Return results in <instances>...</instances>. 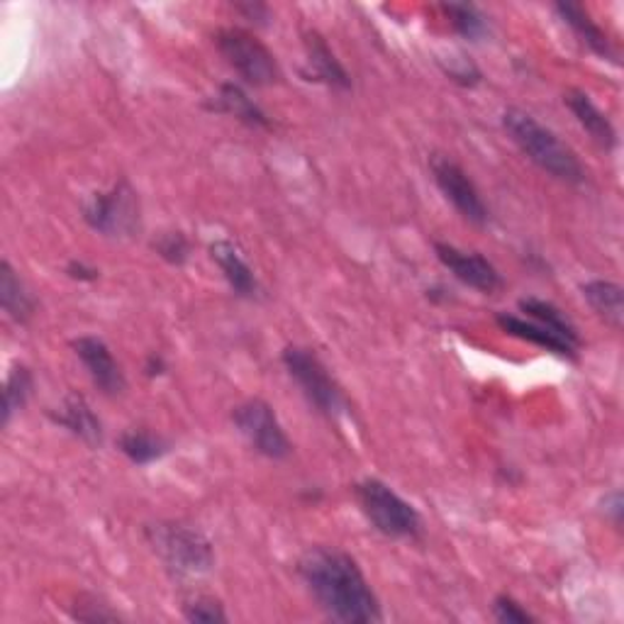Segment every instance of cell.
<instances>
[{
  "label": "cell",
  "mask_w": 624,
  "mask_h": 624,
  "mask_svg": "<svg viewBox=\"0 0 624 624\" xmlns=\"http://www.w3.org/2000/svg\"><path fill=\"white\" fill-rule=\"evenodd\" d=\"M298 576L332 620L347 624H373L383 620L379 597L371 591L363 571L354 558L334 546L308 549L298 562Z\"/></svg>",
  "instance_id": "6da1fadb"
},
{
  "label": "cell",
  "mask_w": 624,
  "mask_h": 624,
  "mask_svg": "<svg viewBox=\"0 0 624 624\" xmlns=\"http://www.w3.org/2000/svg\"><path fill=\"white\" fill-rule=\"evenodd\" d=\"M503 127L513 137L515 145L532 164H537L542 172L564 181L571 186H581L585 181L583 164L578 156L571 152L562 139H558L549 127H544L537 117L519 108H507L503 113Z\"/></svg>",
  "instance_id": "7a4b0ae2"
},
{
  "label": "cell",
  "mask_w": 624,
  "mask_h": 624,
  "mask_svg": "<svg viewBox=\"0 0 624 624\" xmlns=\"http://www.w3.org/2000/svg\"><path fill=\"white\" fill-rule=\"evenodd\" d=\"M147 542L162 564L178 578L211 574L215 566L213 544L203 532L181 523H156L147 527Z\"/></svg>",
  "instance_id": "3957f363"
},
{
  "label": "cell",
  "mask_w": 624,
  "mask_h": 624,
  "mask_svg": "<svg viewBox=\"0 0 624 624\" xmlns=\"http://www.w3.org/2000/svg\"><path fill=\"white\" fill-rule=\"evenodd\" d=\"M363 515L376 532L393 539H415L422 535V517L415 507L379 478H367L354 488Z\"/></svg>",
  "instance_id": "277c9868"
},
{
  "label": "cell",
  "mask_w": 624,
  "mask_h": 624,
  "mask_svg": "<svg viewBox=\"0 0 624 624\" xmlns=\"http://www.w3.org/2000/svg\"><path fill=\"white\" fill-rule=\"evenodd\" d=\"M283 367L291 373V379L301 386L303 396L324 418H340L347 415L349 402L342 393V388L324 369V363L303 347H285L283 349Z\"/></svg>",
  "instance_id": "5b68a950"
},
{
  "label": "cell",
  "mask_w": 624,
  "mask_h": 624,
  "mask_svg": "<svg viewBox=\"0 0 624 624\" xmlns=\"http://www.w3.org/2000/svg\"><path fill=\"white\" fill-rule=\"evenodd\" d=\"M215 45L220 55L225 57L230 67L240 74L244 84L266 88L281 84V67L276 57L271 55V49L259 42V39L240 28H225L215 35Z\"/></svg>",
  "instance_id": "8992f818"
},
{
  "label": "cell",
  "mask_w": 624,
  "mask_h": 624,
  "mask_svg": "<svg viewBox=\"0 0 624 624\" xmlns=\"http://www.w3.org/2000/svg\"><path fill=\"white\" fill-rule=\"evenodd\" d=\"M232 422L240 429V435L250 441V447L256 454H262V457L273 461L291 457V439L285 437L276 412H273L266 400L254 398L242 402V406L234 408Z\"/></svg>",
  "instance_id": "52a82bcc"
},
{
  "label": "cell",
  "mask_w": 624,
  "mask_h": 624,
  "mask_svg": "<svg viewBox=\"0 0 624 624\" xmlns=\"http://www.w3.org/2000/svg\"><path fill=\"white\" fill-rule=\"evenodd\" d=\"M84 220L90 230L106 237H129L139 227V205L135 191L120 181L106 193H96L84 207Z\"/></svg>",
  "instance_id": "ba28073f"
},
{
  "label": "cell",
  "mask_w": 624,
  "mask_h": 624,
  "mask_svg": "<svg viewBox=\"0 0 624 624\" xmlns=\"http://www.w3.org/2000/svg\"><path fill=\"white\" fill-rule=\"evenodd\" d=\"M432 174H435L439 191L445 193V198L457 207V213L464 220H468V223H474V225L488 223V207H486L484 198H480L474 181L468 178V174L457 162L447 159V156H435Z\"/></svg>",
  "instance_id": "9c48e42d"
},
{
  "label": "cell",
  "mask_w": 624,
  "mask_h": 624,
  "mask_svg": "<svg viewBox=\"0 0 624 624\" xmlns=\"http://www.w3.org/2000/svg\"><path fill=\"white\" fill-rule=\"evenodd\" d=\"M435 252L439 256V262L445 264L461 283H466L468 289L480 293H496L498 289H503L500 271L493 266L484 254L461 252L457 246L445 242H437Z\"/></svg>",
  "instance_id": "30bf717a"
},
{
  "label": "cell",
  "mask_w": 624,
  "mask_h": 624,
  "mask_svg": "<svg viewBox=\"0 0 624 624\" xmlns=\"http://www.w3.org/2000/svg\"><path fill=\"white\" fill-rule=\"evenodd\" d=\"M74 351L103 393L120 396L127 388L120 363L115 361L108 344L98 340V337H78V340H74Z\"/></svg>",
  "instance_id": "8fae6325"
},
{
  "label": "cell",
  "mask_w": 624,
  "mask_h": 624,
  "mask_svg": "<svg viewBox=\"0 0 624 624\" xmlns=\"http://www.w3.org/2000/svg\"><path fill=\"white\" fill-rule=\"evenodd\" d=\"M305 57H308L303 69L305 81L324 84L337 90L351 88V76L330 49L328 39H324L320 32H305Z\"/></svg>",
  "instance_id": "7c38bea8"
},
{
  "label": "cell",
  "mask_w": 624,
  "mask_h": 624,
  "mask_svg": "<svg viewBox=\"0 0 624 624\" xmlns=\"http://www.w3.org/2000/svg\"><path fill=\"white\" fill-rule=\"evenodd\" d=\"M49 420L90 447H98L103 441V425L84 396H69L57 410H49Z\"/></svg>",
  "instance_id": "4fadbf2b"
},
{
  "label": "cell",
  "mask_w": 624,
  "mask_h": 624,
  "mask_svg": "<svg viewBox=\"0 0 624 624\" xmlns=\"http://www.w3.org/2000/svg\"><path fill=\"white\" fill-rule=\"evenodd\" d=\"M566 100V106L568 110L574 113L576 120L581 123V127L585 129L593 137V142H597L603 149H615L617 147V129L615 125L610 123V117L595 106V103L591 100V96L585 94V90H568V94L564 96Z\"/></svg>",
  "instance_id": "5bb4252c"
},
{
  "label": "cell",
  "mask_w": 624,
  "mask_h": 624,
  "mask_svg": "<svg viewBox=\"0 0 624 624\" xmlns=\"http://www.w3.org/2000/svg\"><path fill=\"white\" fill-rule=\"evenodd\" d=\"M211 256H213V262L220 266V271H223V276L234 293L242 298H254L259 293V281L254 276L252 266L244 262V256L232 242H227V240L213 242Z\"/></svg>",
  "instance_id": "9a60e30c"
},
{
  "label": "cell",
  "mask_w": 624,
  "mask_h": 624,
  "mask_svg": "<svg viewBox=\"0 0 624 624\" xmlns=\"http://www.w3.org/2000/svg\"><path fill=\"white\" fill-rule=\"evenodd\" d=\"M496 322L505 334L517 337V340L529 342L535 347H542V349L552 351V354L562 357V359H576V347L574 344H568L564 337L554 334L552 330L542 328V324H537V322H527V320L517 318V315H507V312H500Z\"/></svg>",
  "instance_id": "2e32d148"
},
{
  "label": "cell",
  "mask_w": 624,
  "mask_h": 624,
  "mask_svg": "<svg viewBox=\"0 0 624 624\" xmlns=\"http://www.w3.org/2000/svg\"><path fill=\"white\" fill-rule=\"evenodd\" d=\"M207 108L215 113H225L237 117L240 123L256 127V129H269L271 120L269 115L256 106V103L250 98V94L237 84H223L217 90V96L207 103Z\"/></svg>",
  "instance_id": "e0dca14e"
},
{
  "label": "cell",
  "mask_w": 624,
  "mask_h": 624,
  "mask_svg": "<svg viewBox=\"0 0 624 624\" xmlns=\"http://www.w3.org/2000/svg\"><path fill=\"white\" fill-rule=\"evenodd\" d=\"M556 12H558V16H562V20L568 25V28L576 32V37L581 39V42L593 51V55L615 61L613 45H610L607 35L601 30V25H597L588 16V10L576 6V3H556Z\"/></svg>",
  "instance_id": "ac0fdd59"
},
{
  "label": "cell",
  "mask_w": 624,
  "mask_h": 624,
  "mask_svg": "<svg viewBox=\"0 0 624 624\" xmlns=\"http://www.w3.org/2000/svg\"><path fill=\"white\" fill-rule=\"evenodd\" d=\"M583 298L588 301V305L601 315L610 328L622 330L624 324V291L620 283L613 281H588L583 285Z\"/></svg>",
  "instance_id": "d6986e66"
},
{
  "label": "cell",
  "mask_w": 624,
  "mask_h": 624,
  "mask_svg": "<svg viewBox=\"0 0 624 624\" xmlns=\"http://www.w3.org/2000/svg\"><path fill=\"white\" fill-rule=\"evenodd\" d=\"M0 303H3L8 318L20 324L30 322L37 308L32 293L25 289L22 279L18 276L16 269L10 266V262L0 264Z\"/></svg>",
  "instance_id": "ffe728a7"
},
{
  "label": "cell",
  "mask_w": 624,
  "mask_h": 624,
  "mask_svg": "<svg viewBox=\"0 0 624 624\" xmlns=\"http://www.w3.org/2000/svg\"><path fill=\"white\" fill-rule=\"evenodd\" d=\"M519 310L527 312V318L542 324V328L564 337L568 344H574L578 349L581 344L578 328L574 324V320H571L564 310H558L554 303L542 301V298H523V301H519Z\"/></svg>",
  "instance_id": "44dd1931"
},
{
  "label": "cell",
  "mask_w": 624,
  "mask_h": 624,
  "mask_svg": "<svg viewBox=\"0 0 624 624\" xmlns=\"http://www.w3.org/2000/svg\"><path fill=\"white\" fill-rule=\"evenodd\" d=\"M117 447L125 454V457L137 464V466H147L164 459L172 445L159 435L147 432V429H129L120 439H117Z\"/></svg>",
  "instance_id": "7402d4cb"
},
{
  "label": "cell",
  "mask_w": 624,
  "mask_h": 624,
  "mask_svg": "<svg viewBox=\"0 0 624 624\" xmlns=\"http://www.w3.org/2000/svg\"><path fill=\"white\" fill-rule=\"evenodd\" d=\"M441 10H445V16L449 18L451 28L457 30L464 39L478 42V39H484L488 35L486 16L476 6H471V3H445V6H441Z\"/></svg>",
  "instance_id": "603a6c76"
},
{
  "label": "cell",
  "mask_w": 624,
  "mask_h": 624,
  "mask_svg": "<svg viewBox=\"0 0 624 624\" xmlns=\"http://www.w3.org/2000/svg\"><path fill=\"white\" fill-rule=\"evenodd\" d=\"M32 388H35V379L28 367H16L8 373L6 390H3V425H8L12 420V415L28 406Z\"/></svg>",
  "instance_id": "cb8c5ba5"
},
{
  "label": "cell",
  "mask_w": 624,
  "mask_h": 624,
  "mask_svg": "<svg viewBox=\"0 0 624 624\" xmlns=\"http://www.w3.org/2000/svg\"><path fill=\"white\" fill-rule=\"evenodd\" d=\"M184 617L188 622H198V624H217V622H227V613L225 607L220 605V601L207 595H198L193 597L184 605Z\"/></svg>",
  "instance_id": "d4e9b609"
},
{
  "label": "cell",
  "mask_w": 624,
  "mask_h": 624,
  "mask_svg": "<svg viewBox=\"0 0 624 624\" xmlns=\"http://www.w3.org/2000/svg\"><path fill=\"white\" fill-rule=\"evenodd\" d=\"M154 250L159 254L164 262L181 266L188 262V254H191V242L184 232H166L162 234L159 240L154 242Z\"/></svg>",
  "instance_id": "484cf974"
},
{
  "label": "cell",
  "mask_w": 624,
  "mask_h": 624,
  "mask_svg": "<svg viewBox=\"0 0 624 624\" xmlns=\"http://www.w3.org/2000/svg\"><path fill=\"white\" fill-rule=\"evenodd\" d=\"M493 617L503 624H529L537 622V617L519 605L517 601H513L510 595H498L496 603H493Z\"/></svg>",
  "instance_id": "4316f807"
},
{
  "label": "cell",
  "mask_w": 624,
  "mask_h": 624,
  "mask_svg": "<svg viewBox=\"0 0 624 624\" xmlns=\"http://www.w3.org/2000/svg\"><path fill=\"white\" fill-rule=\"evenodd\" d=\"M74 617L84 622H115L117 613H113L108 605L98 603L96 597H78Z\"/></svg>",
  "instance_id": "83f0119b"
},
{
  "label": "cell",
  "mask_w": 624,
  "mask_h": 624,
  "mask_svg": "<svg viewBox=\"0 0 624 624\" xmlns=\"http://www.w3.org/2000/svg\"><path fill=\"white\" fill-rule=\"evenodd\" d=\"M447 74L451 81H457L461 86H476L480 81V71L468 59H461L459 67H447Z\"/></svg>",
  "instance_id": "f1b7e54d"
},
{
  "label": "cell",
  "mask_w": 624,
  "mask_h": 624,
  "mask_svg": "<svg viewBox=\"0 0 624 624\" xmlns=\"http://www.w3.org/2000/svg\"><path fill=\"white\" fill-rule=\"evenodd\" d=\"M234 10L242 12V16L250 20V22H254V25H269V20H271L269 6L254 3V0H250V3H237V6H234Z\"/></svg>",
  "instance_id": "f546056e"
},
{
  "label": "cell",
  "mask_w": 624,
  "mask_h": 624,
  "mask_svg": "<svg viewBox=\"0 0 624 624\" xmlns=\"http://www.w3.org/2000/svg\"><path fill=\"white\" fill-rule=\"evenodd\" d=\"M67 276L74 279V281H81V283H90V281H98L100 276V271L94 269V266H88L86 262H78V259H74V262L67 264Z\"/></svg>",
  "instance_id": "4dcf8cb0"
},
{
  "label": "cell",
  "mask_w": 624,
  "mask_h": 624,
  "mask_svg": "<svg viewBox=\"0 0 624 624\" xmlns=\"http://www.w3.org/2000/svg\"><path fill=\"white\" fill-rule=\"evenodd\" d=\"M603 505H605V515H607L610 519H613L615 527H620V525H622V507H624V503H622V493H620V490H613V493H610V496H605Z\"/></svg>",
  "instance_id": "1f68e13d"
},
{
  "label": "cell",
  "mask_w": 624,
  "mask_h": 624,
  "mask_svg": "<svg viewBox=\"0 0 624 624\" xmlns=\"http://www.w3.org/2000/svg\"><path fill=\"white\" fill-rule=\"evenodd\" d=\"M145 371L149 379H156V376H162L166 371V361L162 354H149L147 363H145Z\"/></svg>",
  "instance_id": "d6a6232c"
}]
</instances>
